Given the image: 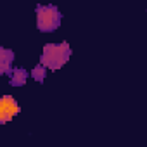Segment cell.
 <instances>
[{
  "mask_svg": "<svg viewBox=\"0 0 147 147\" xmlns=\"http://www.w3.org/2000/svg\"><path fill=\"white\" fill-rule=\"evenodd\" d=\"M59 23H61V14L57 7L40 5L36 9V26L40 31H54L55 28H59Z\"/></svg>",
  "mask_w": 147,
  "mask_h": 147,
  "instance_id": "cell-2",
  "label": "cell"
},
{
  "mask_svg": "<svg viewBox=\"0 0 147 147\" xmlns=\"http://www.w3.org/2000/svg\"><path fill=\"white\" fill-rule=\"evenodd\" d=\"M31 76H33L36 82H43V78H45V69H43V64L36 66V67L31 71Z\"/></svg>",
  "mask_w": 147,
  "mask_h": 147,
  "instance_id": "cell-6",
  "label": "cell"
},
{
  "mask_svg": "<svg viewBox=\"0 0 147 147\" xmlns=\"http://www.w3.org/2000/svg\"><path fill=\"white\" fill-rule=\"evenodd\" d=\"M21 107L11 95H4L0 99V123H7L11 121L16 114H19Z\"/></svg>",
  "mask_w": 147,
  "mask_h": 147,
  "instance_id": "cell-3",
  "label": "cell"
},
{
  "mask_svg": "<svg viewBox=\"0 0 147 147\" xmlns=\"http://www.w3.org/2000/svg\"><path fill=\"white\" fill-rule=\"evenodd\" d=\"M24 82H26V71L24 69H14L11 83L12 85H24Z\"/></svg>",
  "mask_w": 147,
  "mask_h": 147,
  "instance_id": "cell-5",
  "label": "cell"
},
{
  "mask_svg": "<svg viewBox=\"0 0 147 147\" xmlns=\"http://www.w3.org/2000/svg\"><path fill=\"white\" fill-rule=\"evenodd\" d=\"M71 55V49L66 42L55 45V43H47L43 47V52H42V57H40V62L50 69H61L66 61L69 59Z\"/></svg>",
  "mask_w": 147,
  "mask_h": 147,
  "instance_id": "cell-1",
  "label": "cell"
},
{
  "mask_svg": "<svg viewBox=\"0 0 147 147\" xmlns=\"http://www.w3.org/2000/svg\"><path fill=\"white\" fill-rule=\"evenodd\" d=\"M14 59V54L7 49H0V71L2 73H7L9 71V66Z\"/></svg>",
  "mask_w": 147,
  "mask_h": 147,
  "instance_id": "cell-4",
  "label": "cell"
}]
</instances>
